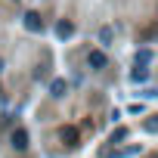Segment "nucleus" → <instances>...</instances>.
Returning <instances> with one entry per match:
<instances>
[{
	"label": "nucleus",
	"instance_id": "1",
	"mask_svg": "<svg viewBox=\"0 0 158 158\" xmlns=\"http://www.w3.org/2000/svg\"><path fill=\"white\" fill-rule=\"evenodd\" d=\"M13 149H19V152H25L28 149V133L19 127V130H13Z\"/></svg>",
	"mask_w": 158,
	"mask_h": 158
},
{
	"label": "nucleus",
	"instance_id": "2",
	"mask_svg": "<svg viewBox=\"0 0 158 158\" xmlns=\"http://www.w3.org/2000/svg\"><path fill=\"white\" fill-rule=\"evenodd\" d=\"M25 28H28V31H40V28H44V19H40L37 13H25Z\"/></svg>",
	"mask_w": 158,
	"mask_h": 158
},
{
	"label": "nucleus",
	"instance_id": "3",
	"mask_svg": "<svg viewBox=\"0 0 158 158\" xmlns=\"http://www.w3.org/2000/svg\"><path fill=\"white\" fill-rule=\"evenodd\" d=\"M87 62H90V68H106V53L102 50H90Z\"/></svg>",
	"mask_w": 158,
	"mask_h": 158
},
{
	"label": "nucleus",
	"instance_id": "4",
	"mask_svg": "<svg viewBox=\"0 0 158 158\" xmlns=\"http://www.w3.org/2000/svg\"><path fill=\"white\" fill-rule=\"evenodd\" d=\"M65 90H68V84H65V81H62V77H56V81H53V84H50V93H53V96H56V99H59V96H65Z\"/></svg>",
	"mask_w": 158,
	"mask_h": 158
},
{
	"label": "nucleus",
	"instance_id": "5",
	"mask_svg": "<svg viewBox=\"0 0 158 158\" xmlns=\"http://www.w3.org/2000/svg\"><path fill=\"white\" fill-rule=\"evenodd\" d=\"M62 143L77 146V130H74V127H62Z\"/></svg>",
	"mask_w": 158,
	"mask_h": 158
},
{
	"label": "nucleus",
	"instance_id": "6",
	"mask_svg": "<svg viewBox=\"0 0 158 158\" xmlns=\"http://www.w3.org/2000/svg\"><path fill=\"white\" fill-rule=\"evenodd\" d=\"M56 34H59V37H71V34H74V25H71V22H59V25H56Z\"/></svg>",
	"mask_w": 158,
	"mask_h": 158
},
{
	"label": "nucleus",
	"instance_id": "7",
	"mask_svg": "<svg viewBox=\"0 0 158 158\" xmlns=\"http://www.w3.org/2000/svg\"><path fill=\"white\" fill-rule=\"evenodd\" d=\"M146 77H149V71H146V68L136 62V68H133V81H146Z\"/></svg>",
	"mask_w": 158,
	"mask_h": 158
},
{
	"label": "nucleus",
	"instance_id": "8",
	"mask_svg": "<svg viewBox=\"0 0 158 158\" xmlns=\"http://www.w3.org/2000/svg\"><path fill=\"white\" fill-rule=\"evenodd\" d=\"M149 59H152V53H149V50H139V53H136V62H139V65H146Z\"/></svg>",
	"mask_w": 158,
	"mask_h": 158
},
{
	"label": "nucleus",
	"instance_id": "9",
	"mask_svg": "<svg viewBox=\"0 0 158 158\" xmlns=\"http://www.w3.org/2000/svg\"><path fill=\"white\" fill-rule=\"evenodd\" d=\"M146 130H152V133H158V118H152V121H146Z\"/></svg>",
	"mask_w": 158,
	"mask_h": 158
},
{
	"label": "nucleus",
	"instance_id": "10",
	"mask_svg": "<svg viewBox=\"0 0 158 158\" xmlns=\"http://www.w3.org/2000/svg\"><path fill=\"white\" fill-rule=\"evenodd\" d=\"M99 37H102V44H109V40H112V28H102V34H99Z\"/></svg>",
	"mask_w": 158,
	"mask_h": 158
},
{
	"label": "nucleus",
	"instance_id": "11",
	"mask_svg": "<svg viewBox=\"0 0 158 158\" xmlns=\"http://www.w3.org/2000/svg\"><path fill=\"white\" fill-rule=\"evenodd\" d=\"M0 71H3V59H0Z\"/></svg>",
	"mask_w": 158,
	"mask_h": 158
}]
</instances>
